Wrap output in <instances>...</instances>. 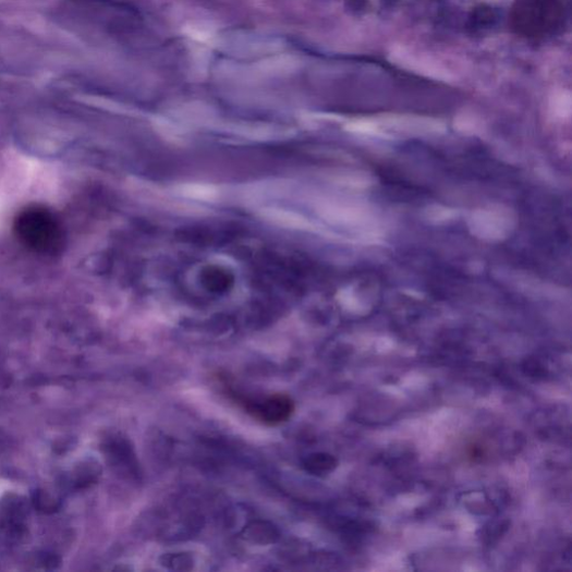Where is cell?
I'll use <instances>...</instances> for the list:
<instances>
[{"label":"cell","instance_id":"cell-1","mask_svg":"<svg viewBox=\"0 0 572 572\" xmlns=\"http://www.w3.org/2000/svg\"><path fill=\"white\" fill-rule=\"evenodd\" d=\"M19 240L29 250L46 255L62 251L65 243L64 230L59 218L49 209L31 206L15 219Z\"/></svg>","mask_w":572,"mask_h":572},{"label":"cell","instance_id":"cell-2","mask_svg":"<svg viewBox=\"0 0 572 572\" xmlns=\"http://www.w3.org/2000/svg\"><path fill=\"white\" fill-rule=\"evenodd\" d=\"M246 411L256 419L268 425L288 421L294 411L293 402L285 394H275L259 402H244Z\"/></svg>","mask_w":572,"mask_h":572}]
</instances>
